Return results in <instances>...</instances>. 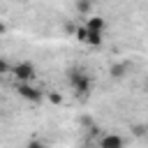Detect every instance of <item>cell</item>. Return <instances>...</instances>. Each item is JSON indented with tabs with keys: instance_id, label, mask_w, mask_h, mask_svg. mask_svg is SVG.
I'll list each match as a JSON object with an SVG mask.
<instances>
[{
	"instance_id": "7a4b0ae2",
	"label": "cell",
	"mask_w": 148,
	"mask_h": 148,
	"mask_svg": "<svg viewBox=\"0 0 148 148\" xmlns=\"http://www.w3.org/2000/svg\"><path fill=\"white\" fill-rule=\"evenodd\" d=\"M12 72H14L16 83H30V81L37 76V67H35L30 60H21V62H16V65L12 67Z\"/></svg>"
},
{
	"instance_id": "ba28073f",
	"label": "cell",
	"mask_w": 148,
	"mask_h": 148,
	"mask_svg": "<svg viewBox=\"0 0 148 148\" xmlns=\"http://www.w3.org/2000/svg\"><path fill=\"white\" fill-rule=\"evenodd\" d=\"M88 30V28H86ZM104 32H95V30H88V37H86V44H90V46H99L102 42H104V37H102Z\"/></svg>"
},
{
	"instance_id": "9c48e42d",
	"label": "cell",
	"mask_w": 148,
	"mask_h": 148,
	"mask_svg": "<svg viewBox=\"0 0 148 148\" xmlns=\"http://www.w3.org/2000/svg\"><path fill=\"white\" fill-rule=\"evenodd\" d=\"M86 37H88L86 25H76V30H74V39H76V42H81V44H86Z\"/></svg>"
},
{
	"instance_id": "30bf717a",
	"label": "cell",
	"mask_w": 148,
	"mask_h": 148,
	"mask_svg": "<svg viewBox=\"0 0 148 148\" xmlns=\"http://www.w3.org/2000/svg\"><path fill=\"white\" fill-rule=\"evenodd\" d=\"M130 130H132V134H134L136 139H143V136H146V123H136V125H132Z\"/></svg>"
},
{
	"instance_id": "5bb4252c",
	"label": "cell",
	"mask_w": 148,
	"mask_h": 148,
	"mask_svg": "<svg viewBox=\"0 0 148 148\" xmlns=\"http://www.w3.org/2000/svg\"><path fill=\"white\" fill-rule=\"evenodd\" d=\"M7 72H9V62H7L5 58H0V76H5Z\"/></svg>"
},
{
	"instance_id": "5b68a950",
	"label": "cell",
	"mask_w": 148,
	"mask_h": 148,
	"mask_svg": "<svg viewBox=\"0 0 148 148\" xmlns=\"http://www.w3.org/2000/svg\"><path fill=\"white\" fill-rule=\"evenodd\" d=\"M130 69H132L130 62H113V65H109V76L111 79H125L130 74Z\"/></svg>"
},
{
	"instance_id": "2e32d148",
	"label": "cell",
	"mask_w": 148,
	"mask_h": 148,
	"mask_svg": "<svg viewBox=\"0 0 148 148\" xmlns=\"http://www.w3.org/2000/svg\"><path fill=\"white\" fill-rule=\"evenodd\" d=\"M5 30H7V25H5V23H2V21H0V37H2V35H5Z\"/></svg>"
},
{
	"instance_id": "7c38bea8",
	"label": "cell",
	"mask_w": 148,
	"mask_h": 148,
	"mask_svg": "<svg viewBox=\"0 0 148 148\" xmlns=\"http://www.w3.org/2000/svg\"><path fill=\"white\" fill-rule=\"evenodd\" d=\"M49 102H51V104H60V102H62V95H60V92H49Z\"/></svg>"
},
{
	"instance_id": "3957f363",
	"label": "cell",
	"mask_w": 148,
	"mask_h": 148,
	"mask_svg": "<svg viewBox=\"0 0 148 148\" xmlns=\"http://www.w3.org/2000/svg\"><path fill=\"white\" fill-rule=\"evenodd\" d=\"M16 92L28 102H42V97H44V92L32 83H16Z\"/></svg>"
},
{
	"instance_id": "8fae6325",
	"label": "cell",
	"mask_w": 148,
	"mask_h": 148,
	"mask_svg": "<svg viewBox=\"0 0 148 148\" xmlns=\"http://www.w3.org/2000/svg\"><path fill=\"white\" fill-rule=\"evenodd\" d=\"M25 148H49L44 141H39V139H30L28 143H25Z\"/></svg>"
},
{
	"instance_id": "277c9868",
	"label": "cell",
	"mask_w": 148,
	"mask_h": 148,
	"mask_svg": "<svg viewBox=\"0 0 148 148\" xmlns=\"http://www.w3.org/2000/svg\"><path fill=\"white\" fill-rule=\"evenodd\" d=\"M97 148H125V141H123V136H120V134L109 132V134H102V139H99Z\"/></svg>"
},
{
	"instance_id": "4fadbf2b",
	"label": "cell",
	"mask_w": 148,
	"mask_h": 148,
	"mask_svg": "<svg viewBox=\"0 0 148 148\" xmlns=\"http://www.w3.org/2000/svg\"><path fill=\"white\" fill-rule=\"evenodd\" d=\"M74 30H76V23L74 21H65V32L67 35H74Z\"/></svg>"
},
{
	"instance_id": "6da1fadb",
	"label": "cell",
	"mask_w": 148,
	"mask_h": 148,
	"mask_svg": "<svg viewBox=\"0 0 148 148\" xmlns=\"http://www.w3.org/2000/svg\"><path fill=\"white\" fill-rule=\"evenodd\" d=\"M67 81H69L72 90H74L79 97H88L90 90H92V79H90L83 69H69V72H67Z\"/></svg>"
},
{
	"instance_id": "8992f818",
	"label": "cell",
	"mask_w": 148,
	"mask_h": 148,
	"mask_svg": "<svg viewBox=\"0 0 148 148\" xmlns=\"http://www.w3.org/2000/svg\"><path fill=\"white\" fill-rule=\"evenodd\" d=\"M86 28H88V30H95V32H104L106 21H104L102 16H88V18H86Z\"/></svg>"
},
{
	"instance_id": "9a60e30c",
	"label": "cell",
	"mask_w": 148,
	"mask_h": 148,
	"mask_svg": "<svg viewBox=\"0 0 148 148\" xmlns=\"http://www.w3.org/2000/svg\"><path fill=\"white\" fill-rule=\"evenodd\" d=\"M81 125H83V127H88V130H90V127H92V125H95V123H92V118H90V116H81Z\"/></svg>"
},
{
	"instance_id": "e0dca14e",
	"label": "cell",
	"mask_w": 148,
	"mask_h": 148,
	"mask_svg": "<svg viewBox=\"0 0 148 148\" xmlns=\"http://www.w3.org/2000/svg\"><path fill=\"white\" fill-rule=\"evenodd\" d=\"M86 148H92V146H86Z\"/></svg>"
},
{
	"instance_id": "ac0fdd59",
	"label": "cell",
	"mask_w": 148,
	"mask_h": 148,
	"mask_svg": "<svg viewBox=\"0 0 148 148\" xmlns=\"http://www.w3.org/2000/svg\"><path fill=\"white\" fill-rule=\"evenodd\" d=\"M0 81H2V76H0Z\"/></svg>"
},
{
	"instance_id": "52a82bcc",
	"label": "cell",
	"mask_w": 148,
	"mask_h": 148,
	"mask_svg": "<svg viewBox=\"0 0 148 148\" xmlns=\"http://www.w3.org/2000/svg\"><path fill=\"white\" fill-rule=\"evenodd\" d=\"M92 2H95V0H74V9H76V14L88 16V14L92 12Z\"/></svg>"
}]
</instances>
